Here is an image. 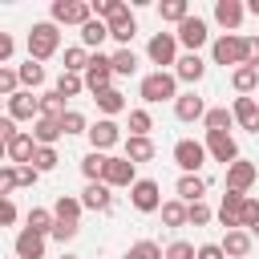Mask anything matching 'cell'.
<instances>
[{"label": "cell", "mask_w": 259, "mask_h": 259, "mask_svg": "<svg viewBox=\"0 0 259 259\" xmlns=\"http://www.w3.org/2000/svg\"><path fill=\"white\" fill-rule=\"evenodd\" d=\"M210 57H214V65H247L251 61V36H239V32H223V36H214V45H210Z\"/></svg>", "instance_id": "1"}, {"label": "cell", "mask_w": 259, "mask_h": 259, "mask_svg": "<svg viewBox=\"0 0 259 259\" xmlns=\"http://www.w3.org/2000/svg\"><path fill=\"white\" fill-rule=\"evenodd\" d=\"M138 93H142V101H146V105L178 101V77H174V69H154V73H146Z\"/></svg>", "instance_id": "2"}, {"label": "cell", "mask_w": 259, "mask_h": 259, "mask_svg": "<svg viewBox=\"0 0 259 259\" xmlns=\"http://www.w3.org/2000/svg\"><path fill=\"white\" fill-rule=\"evenodd\" d=\"M24 45H28V57H32V61H49V57L61 49V24H53V20L32 24Z\"/></svg>", "instance_id": "3"}, {"label": "cell", "mask_w": 259, "mask_h": 259, "mask_svg": "<svg viewBox=\"0 0 259 259\" xmlns=\"http://www.w3.org/2000/svg\"><path fill=\"white\" fill-rule=\"evenodd\" d=\"M206 142H194V138H182V142H174V166L182 170V174H198L202 166H206Z\"/></svg>", "instance_id": "4"}, {"label": "cell", "mask_w": 259, "mask_h": 259, "mask_svg": "<svg viewBox=\"0 0 259 259\" xmlns=\"http://www.w3.org/2000/svg\"><path fill=\"white\" fill-rule=\"evenodd\" d=\"M53 24H89L93 20V0H53Z\"/></svg>", "instance_id": "5"}, {"label": "cell", "mask_w": 259, "mask_h": 259, "mask_svg": "<svg viewBox=\"0 0 259 259\" xmlns=\"http://www.w3.org/2000/svg\"><path fill=\"white\" fill-rule=\"evenodd\" d=\"M85 89L97 97V93H105V89H113V61L105 57V53H93L89 57V69H85Z\"/></svg>", "instance_id": "6"}, {"label": "cell", "mask_w": 259, "mask_h": 259, "mask_svg": "<svg viewBox=\"0 0 259 259\" xmlns=\"http://www.w3.org/2000/svg\"><path fill=\"white\" fill-rule=\"evenodd\" d=\"M130 202H134V210L154 214V210H162V186H158L154 178H138V182L130 186Z\"/></svg>", "instance_id": "7"}, {"label": "cell", "mask_w": 259, "mask_h": 259, "mask_svg": "<svg viewBox=\"0 0 259 259\" xmlns=\"http://www.w3.org/2000/svg\"><path fill=\"white\" fill-rule=\"evenodd\" d=\"M146 57H150L158 69L178 65V36H174V32H154L150 45H146Z\"/></svg>", "instance_id": "8"}, {"label": "cell", "mask_w": 259, "mask_h": 259, "mask_svg": "<svg viewBox=\"0 0 259 259\" xmlns=\"http://www.w3.org/2000/svg\"><path fill=\"white\" fill-rule=\"evenodd\" d=\"M174 36H178V45H182L186 53H198V49L210 40V28H206V20H202V16H186V20L178 24V32H174Z\"/></svg>", "instance_id": "9"}, {"label": "cell", "mask_w": 259, "mask_h": 259, "mask_svg": "<svg viewBox=\"0 0 259 259\" xmlns=\"http://www.w3.org/2000/svg\"><path fill=\"white\" fill-rule=\"evenodd\" d=\"M117 142H121V125H117L113 117H101V121H93V125H89V146H93L97 154L113 150Z\"/></svg>", "instance_id": "10"}, {"label": "cell", "mask_w": 259, "mask_h": 259, "mask_svg": "<svg viewBox=\"0 0 259 259\" xmlns=\"http://www.w3.org/2000/svg\"><path fill=\"white\" fill-rule=\"evenodd\" d=\"M255 178H259V170H255V162H247V158H239V162L227 166V190H235V194H247V190L255 186Z\"/></svg>", "instance_id": "11"}, {"label": "cell", "mask_w": 259, "mask_h": 259, "mask_svg": "<svg viewBox=\"0 0 259 259\" xmlns=\"http://www.w3.org/2000/svg\"><path fill=\"white\" fill-rule=\"evenodd\" d=\"M101 182H105V186H113V190H117V186H134V182H138V166H134L125 154H121V158H109V166H105V178H101Z\"/></svg>", "instance_id": "12"}, {"label": "cell", "mask_w": 259, "mask_h": 259, "mask_svg": "<svg viewBox=\"0 0 259 259\" xmlns=\"http://www.w3.org/2000/svg\"><path fill=\"white\" fill-rule=\"evenodd\" d=\"M243 202H247V194H235V190L223 194V202H219V223H223L227 231H243Z\"/></svg>", "instance_id": "13"}, {"label": "cell", "mask_w": 259, "mask_h": 259, "mask_svg": "<svg viewBox=\"0 0 259 259\" xmlns=\"http://www.w3.org/2000/svg\"><path fill=\"white\" fill-rule=\"evenodd\" d=\"M8 117L12 121H36L40 117V97H32L28 89H20L16 97H8Z\"/></svg>", "instance_id": "14"}, {"label": "cell", "mask_w": 259, "mask_h": 259, "mask_svg": "<svg viewBox=\"0 0 259 259\" xmlns=\"http://www.w3.org/2000/svg\"><path fill=\"white\" fill-rule=\"evenodd\" d=\"M32 154H36V138H32V134H24V130L4 146V158H8L12 166H32Z\"/></svg>", "instance_id": "15"}, {"label": "cell", "mask_w": 259, "mask_h": 259, "mask_svg": "<svg viewBox=\"0 0 259 259\" xmlns=\"http://www.w3.org/2000/svg\"><path fill=\"white\" fill-rule=\"evenodd\" d=\"M81 206H85V210H97V214L113 210V186H105V182H89V186L81 190Z\"/></svg>", "instance_id": "16"}, {"label": "cell", "mask_w": 259, "mask_h": 259, "mask_svg": "<svg viewBox=\"0 0 259 259\" xmlns=\"http://www.w3.org/2000/svg\"><path fill=\"white\" fill-rule=\"evenodd\" d=\"M206 154H210L214 162H223V166L239 162V146H235L231 134H206Z\"/></svg>", "instance_id": "17"}, {"label": "cell", "mask_w": 259, "mask_h": 259, "mask_svg": "<svg viewBox=\"0 0 259 259\" xmlns=\"http://www.w3.org/2000/svg\"><path fill=\"white\" fill-rule=\"evenodd\" d=\"M231 113H235V125H239V130L259 134V101H255V97H235Z\"/></svg>", "instance_id": "18"}, {"label": "cell", "mask_w": 259, "mask_h": 259, "mask_svg": "<svg viewBox=\"0 0 259 259\" xmlns=\"http://www.w3.org/2000/svg\"><path fill=\"white\" fill-rule=\"evenodd\" d=\"M174 77H178V81H186V85H198V81L206 77V61H202L198 53H182V57H178V65H174Z\"/></svg>", "instance_id": "19"}, {"label": "cell", "mask_w": 259, "mask_h": 259, "mask_svg": "<svg viewBox=\"0 0 259 259\" xmlns=\"http://www.w3.org/2000/svg\"><path fill=\"white\" fill-rule=\"evenodd\" d=\"M174 117H178V121H202V117H206V101H202L194 89H190V93H178Z\"/></svg>", "instance_id": "20"}, {"label": "cell", "mask_w": 259, "mask_h": 259, "mask_svg": "<svg viewBox=\"0 0 259 259\" xmlns=\"http://www.w3.org/2000/svg\"><path fill=\"white\" fill-rule=\"evenodd\" d=\"M243 16H247V4H239V0H214V20L227 32H235L243 24Z\"/></svg>", "instance_id": "21"}, {"label": "cell", "mask_w": 259, "mask_h": 259, "mask_svg": "<svg viewBox=\"0 0 259 259\" xmlns=\"http://www.w3.org/2000/svg\"><path fill=\"white\" fill-rule=\"evenodd\" d=\"M45 239L49 235H36V231H16V259H45Z\"/></svg>", "instance_id": "22"}, {"label": "cell", "mask_w": 259, "mask_h": 259, "mask_svg": "<svg viewBox=\"0 0 259 259\" xmlns=\"http://www.w3.org/2000/svg\"><path fill=\"white\" fill-rule=\"evenodd\" d=\"M109 36H113L121 49H130V40L138 36V20H134V12H130V8H125L121 16H113V20H109Z\"/></svg>", "instance_id": "23"}, {"label": "cell", "mask_w": 259, "mask_h": 259, "mask_svg": "<svg viewBox=\"0 0 259 259\" xmlns=\"http://www.w3.org/2000/svg\"><path fill=\"white\" fill-rule=\"evenodd\" d=\"M28 134H32V138H36V146H57V142H61V134H65V130H61V121H57V117H36V121H32V130H28Z\"/></svg>", "instance_id": "24"}, {"label": "cell", "mask_w": 259, "mask_h": 259, "mask_svg": "<svg viewBox=\"0 0 259 259\" xmlns=\"http://www.w3.org/2000/svg\"><path fill=\"white\" fill-rule=\"evenodd\" d=\"M174 190H178V198H182L186 206H190V202H202V194H206V178H202V174H182Z\"/></svg>", "instance_id": "25"}, {"label": "cell", "mask_w": 259, "mask_h": 259, "mask_svg": "<svg viewBox=\"0 0 259 259\" xmlns=\"http://www.w3.org/2000/svg\"><path fill=\"white\" fill-rule=\"evenodd\" d=\"M231 85H235V93H239V97H251V93L259 89V69H251V65L231 69Z\"/></svg>", "instance_id": "26"}, {"label": "cell", "mask_w": 259, "mask_h": 259, "mask_svg": "<svg viewBox=\"0 0 259 259\" xmlns=\"http://www.w3.org/2000/svg\"><path fill=\"white\" fill-rule=\"evenodd\" d=\"M223 251H227V259H247L251 255V231H227Z\"/></svg>", "instance_id": "27"}, {"label": "cell", "mask_w": 259, "mask_h": 259, "mask_svg": "<svg viewBox=\"0 0 259 259\" xmlns=\"http://www.w3.org/2000/svg\"><path fill=\"white\" fill-rule=\"evenodd\" d=\"M77 36H81V45H85V49H101V45L109 40V24L93 16L89 24H81V32H77Z\"/></svg>", "instance_id": "28"}, {"label": "cell", "mask_w": 259, "mask_h": 259, "mask_svg": "<svg viewBox=\"0 0 259 259\" xmlns=\"http://www.w3.org/2000/svg\"><path fill=\"white\" fill-rule=\"evenodd\" d=\"M202 125H206V134H231V125H235V113H231L227 105H214V109H206Z\"/></svg>", "instance_id": "29"}, {"label": "cell", "mask_w": 259, "mask_h": 259, "mask_svg": "<svg viewBox=\"0 0 259 259\" xmlns=\"http://www.w3.org/2000/svg\"><path fill=\"white\" fill-rule=\"evenodd\" d=\"M81 198H73V194H57V202H53V214H57V223H77L81 219Z\"/></svg>", "instance_id": "30"}, {"label": "cell", "mask_w": 259, "mask_h": 259, "mask_svg": "<svg viewBox=\"0 0 259 259\" xmlns=\"http://www.w3.org/2000/svg\"><path fill=\"white\" fill-rule=\"evenodd\" d=\"M24 227H28V231H36V235H53L57 214H53V210H45V206H32V210L24 214Z\"/></svg>", "instance_id": "31"}, {"label": "cell", "mask_w": 259, "mask_h": 259, "mask_svg": "<svg viewBox=\"0 0 259 259\" xmlns=\"http://www.w3.org/2000/svg\"><path fill=\"white\" fill-rule=\"evenodd\" d=\"M16 73H20V85H24L28 93L45 85V65H40V61H32V57H28L24 65H16Z\"/></svg>", "instance_id": "32"}, {"label": "cell", "mask_w": 259, "mask_h": 259, "mask_svg": "<svg viewBox=\"0 0 259 259\" xmlns=\"http://www.w3.org/2000/svg\"><path fill=\"white\" fill-rule=\"evenodd\" d=\"M93 101H97V109H101L105 117H113V113L130 109V101H125V93H121V89H105V93H97Z\"/></svg>", "instance_id": "33"}, {"label": "cell", "mask_w": 259, "mask_h": 259, "mask_svg": "<svg viewBox=\"0 0 259 259\" xmlns=\"http://www.w3.org/2000/svg\"><path fill=\"white\" fill-rule=\"evenodd\" d=\"M121 150H125V158H130L134 166L154 158V142H150V138H125V142H121Z\"/></svg>", "instance_id": "34"}, {"label": "cell", "mask_w": 259, "mask_h": 259, "mask_svg": "<svg viewBox=\"0 0 259 259\" xmlns=\"http://www.w3.org/2000/svg\"><path fill=\"white\" fill-rule=\"evenodd\" d=\"M105 166H109V154H97V150H89V154L81 158V174H85L89 182H101V178H105Z\"/></svg>", "instance_id": "35"}, {"label": "cell", "mask_w": 259, "mask_h": 259, "mask_svg": "<svg viewBox=\"0 0 259 259\" xmlns=\"http://www.w3.org/2000/svg\"><path fill=\"white\" fill-rule=\"evenodd\" d=\"M190 16V4L186 0H162L158 4V20H166V24H182Z\"/></svg>", "instance_id": "36"}, {"label": "cell", "mask_w": 259, "mask_h": 259, "mask_svg": "<svg viewBox=\"0 0 259 259\" xmlns=\"http://www.w3.org/2000/svg\"><path fill=\"white\" fill-rule=\"evenodd\" d=\"M186 210H190V206H186L182 198H166V202H162V223L178 231V227H186Z\"/></svg>", "instance_id": "37"}, {"label": "cell", "mask_w": 259, "mask_h": 259, "mask_svg": "<svg viewBox=\"0 0 259 259\" xmlns=\"http://www.w3.org/2000/svg\"><path fill=\"white\" fill-rule=\"evenodd\" d=\"M109 61H113V77H134L138 73V53L134 49H117Z\"/></svg>", "instance_id": "38"}, {"label": "cell", "mask_w": 259, "mask_h": 259, "mask_svg": "<svg viewBox=\"0 0 259 259\" xmlns=\"http://www.w3.org/2000/svg\"><path fill=\"white\" fill-rule=\"evenodd\" d=\"M69 113V105H65V97L57 93V89H49V93H40V117H65Z\"/></svg>", "instance_id": "39"}, {"label": "cell", "mask_w": 259, "mask_h": 259, "mask_svg": "<svg viewBox=\"0 0 259 259\" xmlns=\"http://www.w3.org/2000/svg\"><path fill=\"white\" fill-rule=\"evenodd\" d=\"M121 259H166V251H162L154 239H138V243L121 255Z\"/></svg>", "instance_id": "40"}, {"label": "cell", "mask_w": 259, "mask_h": 259, "mask_svg": "<svg viewBox=\"0 0 259 259\" xmlns=\"http://www.w3.org/2000/svg\"><path fill=\"white\" fill-rule=\"evenodd\" d=\"M81 89H85V77H81V73H65V69H61V77H57V93L69 101V97H77Z\"/></svg>", "instance_id": "41"}, {"label": "cell", "mask_w": 259, "mask_h": 259, "mask_svg": "<svg viewBox=\"0 0 259 259\" xmlns=\"http://www.w3.org/2000/svg\"><path fill=\"white\" fill-rule=\"evenodd\" d=\"M150 130H154L150 109H130V138H150Z\"/></svg>", "instance_id": "42"}, {"label": "cell", "mask_w": 259, "mask_h": 259, "mask_svg": "<svg viewBox=\"0 0 259 259\" xmlns=\"http://www.w3.org/2000/svg\"><path fill=\"white\" fill-rule=\"evenodd\" d=\"M20 93V73L12 69V65H0V97L8 101V97H16Z\"/></svg>", "instance_id": "43"}, {"label": "cell", "mask_w": 259, "mask_h": 259, "mask_svg": "<svg viewBox=\"0 0 259 259\" xmlns=\"http://www.w3.org/2000/svg\"><path fill=\"white\" fill-rule=\"evenodd\" d=\"M57 162H61V158H57V150H53V146H36V154H32V166H36L40 174L57 170Z\"/></svg>", "instance_id": "44"}, {"label": "cell", "mask_w": 259, "mask_h": 259, "mask_svg": "<svg viewBox=\"0 0 259 259\" xmlns=\"http://www.w3.org/2000/svg\"><path fill=\"white\" fill-rule=\"evenodd\" d=\"M61 130H65V134H89V121H85L81 109H69V113L61 117Z\"/></svg>", "instance_id": "45"}, {"label": "cell", "mask_w": 259, "mask_h": 259, "mask_svg": "<svg viewBox=\"0 0 259 259\" xmlns=\"http://www.w3.org/2000/svg\"><path fill=\"white\" fill-rule=\"evenodd\" d=\"M214 219V210L206 206V202H190V210H186V227H206Z\"/></svg>", "instance_id": "46"}, {"label": "cell", "mask_w": 259, "mask_h": 259, "mask_svg": "<svg viewBox=\"0 0 259 259\" xmlns=\"http://www.w3.org/2000/svg\"><path fill=\"white\" fill-rule=\"evenodd\" d=\"M20 186V174H16V166L8 162L4 170H0V198H12V190Z\"/></svg>", "instance_id": "47"}, {"label": "cell", "mask_w": 259, "mask_h": 259, "mask_svg": "<svg viewBox=\"0 0 259 259\" xmlns=\"http://www.w3.org/2000/svg\"><path fill=\"white\" fill-rule=\"evenodd\" d=\"M166 259H198V247L186 243V239H174V243L166 247Z\"/></svg>", "instance_id": "48"}, {"label": "cell", "mask_w": 259, "mask_h": 259, "mask_svg": "<svg viewBox=\"0 0 259 259\" xmlns=\"http://www.w3.org/2000/svg\"><path fill=\"white\" fill-rule=\"evenodd\" d=\"M77 231H81V223H57V227H53V239L65 247V243H73V239H77Z\"/></svg>", "instance_id": "49"}, {"label": "cell", "mask_w": 259, "mask_h": 259, "mask_svg": "<svg viewBox=\"0 0 259 259\" xmlns=\"http://www.w3.org/2000/svg\"><path fill=\"white\" fill-rule=\"evenodd\" d=\"M255 223H259V198L247 194V202H243V231H251Z\"/></svg>", "instance_id": "50"}, {"label": "cell", "mask_w": 259, "mask_h": 259, "mask_svg": "<svg viewBox=\"0 0 259 259\" xmlns=\"http://www.w3.org/2000/svg\"><path fill=\"white\" fill-rule=\"evenodd\" d=\"M16 134H20V130H16V121H12L8 113H4V117H0V146H8V142H12Z\"/></svg>", "instance_id": "51"}, {"label": "cell", "mask_w": 259, "mask_h": 259, "mask_svg": "<svg viewBox=\"0 0 259 259\" xmlns=\"http://www.w3.org/2000/svg\"><path fill=\"white\" fill-rule=\"evenodd\" d=\"M16 174H20V186H36L40 182V170L36 166H16Z\"/></svg>", "instance_id": "52"}, {"label": "cell", "mask_w": 259, "mask_h": 259, "mask_svg": "<svg viewBox=\"0 0 259 259\" xmlns=\"http://www.w3.org/2000/svg\"><path fill=\"white\" fill-rule=\"evenodd\" d=\"M0 223H4V227L16 223V202H12V198H0Z\"/></svg>", "instance_id": "53"}, {"label": "cell", "mask_w": 259, "mask_h": 259, "mask_svg": "<svg viewBox=\"0 0 259 259\" xmlns=\"http://www.w3.org/2000/svg\"><path fill=\"white\" fill-rule=\"evenodd\" d=\"M198 259H227V251H223V243H202Z\"/></svg>", "instance_id": "54"}, {"label": "cell", "mask_w": 259, "mask_h": 259, "mask_svg": "<svg viewBox=\"0 0 259 259\" xmlns=\"http://www.w3.org/2000/svg\"><path fill=\"white\" fill-rule=\"evenodd\" d=\"M12 53H16L12 36H8V32H0V65H8V61H12Z\"/></svg>", "instance_id": "55"}, {"label": "cell", "mask_w": 259, "mask_h": 259, "mask_svg": "<svg viewBox=\"0 0 259 259\" xmlns=\"http://www.w3.org/2000/svg\"><path fill=\"white\" fill-rule=\"evenodd\" d=\"M251 69H259V36H251V61H247Z\"/></svg>", "instance_id": "56"}, {"label": "cell", "mask_w": 259, "mask_h": 259, "mask_svg": "<svg viewBox=\"0 0 259 259\" xmlns=\"http://www.w3.org/2000/svg\"><path fill=\"white\" fill-rule=\"evenodd\" d=\"M247 12H251V16H259V0H251V4H247Z\"/></svg>", "instance_id": "57"}, {"label": "cell", "mask_w": 259, "mask_h": 259, "mask_svg": "<svg viewBox=\"0 0 259 259\" xmlns=\"http://www.w3.org/2000/svg\"><path fill=\"white\" fill-rule=\"evenodd\" d=\"M255 235H259V223H255V227H251V239H255Z\"/></svg>", "instance_id": "58"}, {"label": "cell", "mask_w": 259, "mask_h": 259, "mask_svg": "<svg viewBox=\"0 0 259 259\" xmlns=\"http://www.w3.org/2000/svg\"><path fill=\"white\" fill-rule=\"evenodd\" d=\"M61 259H77V255H69V251H61Z\"/></svg>", "instance_id": "59"}]
</instances>
